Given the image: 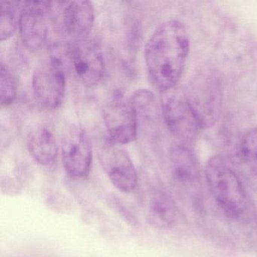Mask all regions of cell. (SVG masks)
Listing matches in <instances>:
<instances>
[{
  "label": "cell",
  "mask_w": 257,
  "mask_h": 257,
  "mask_svg": "<svg viewBox=\"0 0 257 257\" xmlns=\"http://www.w3.org/2000/svg\"><path fill=\"white\" fill-rule=\"evenodd\" d=\"M100 164L109 180L118 190L130 192L138 185L136 168L125 150L107 144L99 153Z\"/></svg>",
  "instance_id": "obj_9"
},
{
  "label": "cell",
  "mask_w": 257,
  "mask_h": 257,
  "mask_svg": "<svg viewBox=\"0 0 257 257\" xmlns=\"http://www.w3.org/2000/svg\"><path fill=\"white\" fill-rule=\"evenodd\" d=\"M174 178L183 185H194L199 180V170L193 153L183 146L174 147L171 152Z\"/></svg>",
  "instance_id": "obj_13"
},
{
  "label": "cell",
  "mask_w": 257,
  "mask_h": 257,
  "mask_svg": "<svg viewBox=\"0 0 257 257\" xmlns=\"http://www.w3.org/2000/svg\"><path fill=\"white\" fill-rule=\"evenodd\" d=\"M177 210L171 197L156 191L152 195L148 207V220L156 228L168 229L175 225Z\"/></svg>",
  "instance_id": "obj_14"
},
{
  "label": "cell",
  "mask_w": 257,
  "mask_h": 257,
  "mask_svg": "<svg viewBox=\"0 0 257 257\" xmlns=\"http://www.w3.org/2000/svg\"><path fill=\"white\" fill-rule=\"evenodd\" d=\"M103 121L111 141L115 144L133 142L138 134V118L130 99L114 93L103 111Z\"/></svg>",
  "instance_id": "obj_6"
},
{
  "label": "cell",
  "mask_w": 257,
  "mask_h": 257,
  "mask_svg": "<svg viewBox=\"0 0 257 257\" xmlns=\"http://www.w3.org/2000/svg\"><path fill=\"white\" fill-rule=\"evenodd\" d=\"M33 89L37 100L49 109H58L66 94V76L62 60L55 55L43 60L33 73Z\"/></svg>",
  "instance_id": "obj_4"
},
{
  "label": "cell",
  "mask_w": 257,
  "mask_h": 257,
  "mask_svg": "<svg viewBox=\"0 0 257 257\" xmlns=\"http://www.w3.org/2000/svg\"><path fill=\"white\" fill-rule=\"evenodd\" d=\"M27 147L33 159L42 166H52L56 162L58 142L48 126L41 124L31 129L27 136Z\"/></svg>",
  "instance_id": "obj_12"
},
{
  "label": "cell",
  "mask_w": 257,
  "mask_h": 257,
  "mask_svg": "<svg viewBox=\"0 0 257 257\" xmlns=\"http://www.w3.org/2000/svg\"><path fill=\"white\" fill-rule=\"evenodd\" d=\"M50 4L44 1L22 3L19 16V32L25 46L33 52L42 50L47 43Z\"/></svg>",
  "instance_id": "obj_8"
},
{
  "label": "cell",
  "mask_w": 257,
  "mask_h": 257,
  "mask_svg": "<svg viewBox=\"0 0 257 257\" xmlns=\"http://www.w3.org/2000/svg\"><path fill=\"white\" fill-rule=\"evenodd\" d=\"M162 111L167 126L176 138L184 143L196 138L201 124L186 94L175 87L162 91Z\"/></svg>",
  "instance_id": "obj_3"
},
{
  "label": "cell",
  "mask_w": 257,
  "mask_h": 257,
  "mask_svg": "<svg viewBox=\"0 0 257 257\" xmlns=\"http://www.w3.org/2000/svg\"><path fill=\"white\" fill-rule=\"evenodd\" d=\"M61 17L64 32L73 42L87 40L94 26V6L85 0L66 3Z\"/></svg>",
  "instance_id": "obj_11"
},
{
  "label": "cell",
  "mask_w": 257,
  "mask_h": 257,
  "mask_svg": "<svg viewBox=\"0 0 257 257\" xmlns=\"http://www.w3.org/2000/svg\"><path fill=\"white\" fill-rule=\"evenodd\" d=\"M186 96L201 127L213 125L219 116L221 105L220 90L216 82L210 78L197 79Z\"/></svg>",
  "instance_id": "obj_10"
},
{
  "label": "cell",
  "mask_w": 257,
  "mask_h": 257,
  "mask_svg": "<svg viewBox=\"0 0 257 257\" xmlns=\"http://www.w3.org/2000/svg\"><path fill=\"white\" fill-rule=\"evenodd\" d=\"M65 52L73 71L84 85L95 86L101 82L106 65L101 49L94 42H73L66 48Z\"/></svg>",
  "instance_id": "obj_7"
},
{
  "label": "cell",
  "mask_w": 257,
  "mask_h": 257,
  "mask_svg": "<svg viewBox=\"0 0 257 257\" xmlns=\"http://www.w3.org/2000/svg\"><path fill=\"white\" fill-rule=\"evenodd\" d=\"M17 97V85L10 70L1 64L0 69V98L3 106L13 104Z\"/></svg>",
  "instance_id": "obj_18"
},
{
  "label": "cell",
  "mask_w": 257,
  "mask_h": 257,
  "mask_svg": "<svg viewBox=\"0 0 257 257\" xmlns=\"http://www.w3.org/2000/svg\"><path fill=\"white\" fill-rule=\"evenodd\" d=\"M22 3L17 1H0V38L5 41L13 37L19 25L17 12Z\"/></svg>",
  "instance_id": "obj_16"
},
{
  "label": "cell",
  "mask_w": 257,
  "mask_h": 257,
  "mask_svg": "<svg viewBox=\"0 0 257 257\" xmlns=\"http://www.w3.org/2000/svg\"><path fill=\"white\" fill-rule=\"evenodd\" d=\"M189 52L186 27L177 20L161 24L147 41L144 55L149 76L162 91L176 87Z\"/></svg>",
  "instance_id": "obj_1"
},
{
  "label": "cell",
  "mask_w": 257,
  "mask_h": 257,
  "mask_svg": "<svg viewBox=\"0 0 257 257\" xmlns=\"http://www.w3.org/2000/svg\"><path fill=\"white\" fill-rule=\"evenodd\" d=\"M61 159L67 175L73 180L87 178L92 164V147L88 134L79 124L66 130L61 141Z\"/></svg>",
  "instance_id": "obj_5"
},
{
  "label": "cell",
  "mask_w": 257,
  "mask_h": 257,
  "mask_svg": "<svg viewBox=\"0 0 257 257\" xmlns=\"http://www.w3.org/2000/svg\"><path fill=\"white\" fill-rule=\"evenodd\" d=\"M240 155L248 169L257 175V128L249 131L243 137Z\"/></svg>",
  "instance_id": "obj_17"
},
{
  "label": "cell",
  "mask_w": 257,
  "mask_h": 257,
  "mask_svg": "<svg viewBox=\"0 0 257 257\" xmlns=\"http://www.w3.org/2000/svg\"><path fill=\"white\" fill-rule=\"evenodd\" d=\"M207 183L216 202L231 217L239 218L247 207L241 182L220 156H213L206 165Z\"/></svg>",
  "instance_id": "obj_2"
},
{
  "label": "cell",
  "mask_w": 257,
  "mask_h": 257,
  "mask_svg": "<svg viewBox=\"0 0 257 257\" xmlns=\"http://www.w3.org/2000/svg\"><path fill=\"white\" fill-rule=\"evenodd\" d=\"M137 118L143 122L153 123L158 115V105L154 94L146 89L137 90L130 98Z\"/></svg>",
  "instance_id": "obj_15"
}]
</instances>
